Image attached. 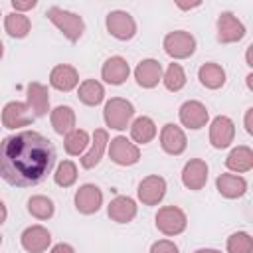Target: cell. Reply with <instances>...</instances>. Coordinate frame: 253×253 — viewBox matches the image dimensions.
<instances>
[{
    "label": "cell",
    "instance_id": "14",
    "mask_svg": "<svg viewBox=\"0 0 253 253\" xmlns=\"http://www.w3.org/2000/svg\"><path fill=\"white\" fill-rule=\"evenodd\" d=\"M160 144L164 148V152L168 154H182L186 150V134L184 130L174 125V123H168L162 126V132H160Z\"/></svg>",
    "mask_w": 253,
    "mask_h": 253
},
{
    "label": "cell",
    "instance_id": "37",
    "mask_svg": "<svg viewBox=\"0 0 253 253\" xmlns=\"http://www.w3.org/2000/svg\"><path fill=\"white\" fill-rule=\"evenodd\" d=\"M253 109H247V113H245V130L249 132V134H253Z\"/></svg>",
    "mask_w": 253,
    "mask_h": 253
},
{
    "label": "cell",
    "instance_id": "35",
    "mask_svg": "<svg viewBox=\"0 0 253 253\" xmlns=\"http://www.w3.org/2000/svg\"><path fill=\"white\" fill-rule=\"evenodd\" d=\"M150 253H178V247H176V243H174V241L160 239V241L152 243Z\"/></svg>",
    "mask_w": 253,
    "mask_h": 253
},
{
    "label": "cell",
    "instance_id": "36",
    "mask_svg": "<svg viewBox=\"0 0 253 253\" xmlns=\"http://www.w3.org/2000/svg\"><path fill=\"white\" fill-rule=\"evenodd\" d=\"M38 2L36 0H28V2H22V0H12V8L16 10V12H24V10H32L34 6H36Z\"/></svg>",
    "mask_w": 253,
    "mask_h": 253
},
{
    "label": "cell",
    "instance_id": "26",
    "mask_svg": "<svg viewBox=\"0 0 253 253\" xmlns=\"http://www.w3.org/2000/svg\"><path fill=\"white\" fill-rule=\"evenodd\" d=\"M200 83L208 89H219L225 83V71L217 63H204L198 71Z\"/></svg>",
    "mask_w": 253,
    "mask_h": 253
},
{
    "label": "cell",
    "instance_id": "21",
    "mask_svg": "<svg viewBox=\"0 0 253 253\" xmlns=\"http://www.w3.org/2000/svg\"><path fill=\"white\" fill-rule=\"evenodd\" d=\"M49 83L51 87H55L57 91H71L77 83H79V75L77 69L71 65H55L49 73Z\"/></svg>",
    "mask_w": 253,
    "mask_h": 253
},
{
    "label": "cell",
    "instance_id": "40",
    "mask_svg": "<svg viewBox=\"0 0 253 253\" xmlns=\"http://www.w3.org/2000/svg\"><path fill=\"white\" fill-rule=\"evenodd\" d=\"M194 253H221V251H217V249H198Z\"/></svg>",
    "mask_w": 253,
    "mask_h": 253
},
{
    "label": "cell",
    "instance_id": "27",
    "mask_svg": "<svg viewBox=\"0 0 253 253\" xmlns=\"http://www.w3.org/2000/svg\"><path fill=\"white\" fill-rule=\"evenodd\" d=\"M130 136L134 142L138 144H146L156 136V125L152 119L148 117H138L134 119V123L130 125Z\"/></svg>",
    "mask_w": 253,
    "mask_h": 253
},
{
    "label": "cell",
    "instance_id": "42",
    "mask_svg": "<svg viewBox=\"0 0 253 253\" xmlns=\"http://www.w3.org/2000/svg\"><path fill=\"white\" fill-rule=\"evenodd\" d=\"M247 65H251V49L247 51Z\"/></svg>",
    "mask_w": 253,
    "mask_h": 253
},
{
    "label": "cell",
    "instance_id": "1",
    "mask_svg": "<svg viewBox=\"0 0 253 253\" xmlns=\"http://www.w3.org/2000/svg\"><path fill=\"white\" fill-rule=\"evenodd\" d=\"M55 164V148L36 130H20L0 140V176L10 186L30 188L45 180Z\"/></svg>",
    "mask_w": 253,
    "mask_h": 253
},
{
    "label": "cell",
    "instance_id": "8",
    "mask_svg": "<svg viewBox=\"0 0 253 253\" xmlns=\"http://www.w3.org/2000/svg\"><path fill=\"white\" fill-rule=\"evenodd\" d=\"M107 30L117 40H130L136 34V24L128 12L115 10V12H109L107 16Z\"/></svg>",
    "mask_w": 253,
    "mask_h": 253
},
{
    "label": "cell",
    "instance_id": "6",
    "mask_svg": "<svg viewBox=\"0 0 253 253\" xmlns=\"http://www.w3.org/2000/svg\"><path fill=\"white\" fill-rule=\"evenodd\" d=\"M109 156L119 166H130V164L138 162L140 150H138L136 144H132L125 136H115L111 140V144H109Z\"/></svg>",
    "mask_w": 253,
    "mask_h": 253
},
{
    "label": "cell",
    "instance_id": "3",
    "mask_svg": "<svg viewBox=\"0 0 253 253\" xmlns=\"http://www.w3.org/2000/svg\"><path fill=\"white\" fill-rule=\"evenodd\" d=\"M132 115H134L132 103L126 101V99H121V97H113V99L105 105V111H103V117H105L107 126L117 128V130L126 128V125L130 123Z\"/></svg>",
    "mask_w": 253,
    "mask_h": 253
},
{
    "label": "cell",
    "instance_id": "5",
    "mask_svg": "<svg viewBox=\"0 0 253 253\" xmlns=\"http://www.w3.org/2000/svg\"><path fill=\"white\" fill-rule=\"evenodd\" d=\"M194 49H196V40L188 32L178 30V32H170L164 38V51L174 59H186L194 53Z\"/></svg>",
    "mask_w": 253,
    "mask_h": 253
},
{
    "label": "cell",
    "instance_id": "19",
    "mask_svg": "<svg viewBox=\"0 0 253 253\" xmlns=\"http://www.w3.org/2000/svg\"><path fill=\"white\" fill-rule=\"evenodd\" d=\"M34 117H43L47 115V109H49V93H47V87L42 85V83H30L28 85V103H26Z\"/></svg>",
    "mask_w": 253,
    "mask_h": 253
},
{
    "label": "cell",
    "instance_id": "20",
    "mask_svg": "<svg viewBox=\"0 0 253 253\" xmlns=\"http://www.w3.org/2000/svg\"><path fill=\"white\" fill-rule=\"evenodd\" d=\"M128 73H130L128 63H126L123 57H119V55L109 57V59L103 63V69H101L103 79H105L107 83H111V85H121V83H125V79L128 77Z\"/></svg>",
    "mask_w": 253,
    "mask_h": 253
},
{
    "label": "cell",
    "instance_id": "13",
    "mask_svg": "<svg viewBox=\"0 0 253 253\" xmlns=\"http://www.w3.org/2000/svg\"><path fill=\"white\" fill-rule=\"evenodd\" d=\"M182 182L188 190H202L208 182V164L200 158H192L186 162L182 170Z\"/></svg>",
    "mask_w": 253,
    "mask_h": 253
},
{
    "label": "cell",
    "instance_id": "10",
    "mask_svg": "<svg viewBox=\"0 0 253 253\" xmlns=\"http://www.w3.org/2000/svg\"><path fill=\"white\" fill-rule=\"evenodd\" d=\"M233 136H235V126H233V121L229 117H215L211 121V126H210V142L213 148H225L233 142Z\"/></svg>",
    "mask_w": 253,
    "mask_h": 253
},
{
    "label": "cell",
    "instance_id": "12",
    "mask_svg": "<svg viewBox=\"0 0 253 253\" xmlns=\"http://www.w3.org/2000/svg\"><path fill=\"white\" fill-rule=\"evenodd\" d=\"M166 194V180L162 176H146L138 184V200L144 206H156Z\"/></svg>",
    "mask_w": 253,
    "mask_h": 253
},
{
    "label": "cell",
    "instance_id": "43",
    "mask_svg": "<svg viewBox=\"0 0 253 253\" xmlns=\"http://www.w3.org/2000/svg\"><path fill=\"white\" fill-rule=\"evenodd\" d=\"M2 53H4V45H2V42H0V57H2Z\"/></svg>",
    "mask_w": 253,
    "mask_h": 253
},
{
    "label": "cell",
    "instance_id": "18",
    "mask_svg": "<svg viewBox=\"0 0 253 253\" xmlns=\"http://www.w3.org/2000/svg\"><path fill=\"white\" fill-rule=\"evenodd\" d=\"M107 213L117 223H128L136 215V204L128 196H117L115 200H111V204L107 208Z\"/></svg>",
    "mask_w": 253,
    "mask_h": 253
},
{
    "label": "cell",
    "instance_id": "38",
    "mask_svg": "<svg viewBox=\"0 0 253 253\" xmlns=\"http://www.w3.org/2000/svg\"><path fill=\"white\" fill-rule=\"evenodd\" d=\"M51 253H75V251H73V247L67 245V243H57V245L51 249Z\"/></svg>",
    "mask_w": 253,
    "mask_h": 253
},
{
    "label": "cell",
    "instance_id": "32",
    "mask_svg": "<svg viewBox=\"0 0 253 253\" xmlns=\"http://www.w3.org/2000/svg\"><path fill=\"white\" fill-rule=\"evenodd\" d=\"M53 180H55L57 186L69 188V186L75 184V180H77V166H75L71 160H63V162L57 166V170H55V174H53Z\"/></svg>",
    "mask_w": 253,
    "mask_h": 253
},
{
    "label": "cell",
    "instance_id": "17",
    "mask_svg": "<svg viewBox=\"0 0 253 253\" xmlns=\"http://www.w3.org/2000/svg\"><path fill=\"white\" fill-rule=\"evenodd\" d=\"M208 109L200 101H186L180 107V121L188 128H202L208 123Z\"/></svg>",
    "mask_w": 253,
    "mask_h": 253
},
{
    "label": "cell",
    "instance_id": "22",
    "mask_svg": "<svg viewBox=\"0 0 253 253\" xmlns=\"http://www.w3.org/2000/svg\"><path fill=\"white\" fill-rule=\"evenodd\" d=\"M215 188L223 198L233 200V198H241L245 194L247 182H245V178L235 176V174H219L215 180Z\"/></svg>",
    "mask_w": 253,
    "mask_h": 253
},
{
    "label": "cell",
    "instance_id": "16",
    "mask_svg": "<svg viewBox=\"0 0 253 253\" xmlns=\"http://www.w3.org/2000/svg\"><path fill=\"white\" fill-rule=\"evenodd\" d=\"M134 79L140 87L152 89L162 79V65L156 59H142L134 69Z\"/></svg>",
    "mask_w": 253,
    "mask_h": 253
},
{
    "label": "cell",
    "instance_id": "31",
    "mask_svg": "<svg viewBox=\"0 0 253 253\" xmlns=\"http://www.w3.org/2000/svg\"><path fill=\"white\" fill-rule=\"evenodd\" d=\"M28 211L38 219H49L53 215V202L45 196H32L28 200Z\"/></svg>",
    "mask_w": 253,
    "mask_h": 253
},
{
    "label": "cell",
    "instance_id": "2",
    "mask_svg": "<svg viewBox=\"0 0 253 253\" xmlns=\"http://www.w3.org/2000/svg\"><path fill=\"white\" fill-rule=\"evenodd\" d=\"M45 16L53 22V26L59 28V32H63V36H65L69 42H77V40L81 38L83 28H85L81 16H77V14H73V12H67V10H61V8H57V6L47 8Z\"/></svg>",
    "mask_w": 253,
    "mask_h": 253
},
{
    "label": "cell",
    "instance_id": "30",
    "mask_svg": "<svg viewBox=\"0 0 253 253\" xmlns=\"http://www.w3.org/2000/svg\"><path fill=\"white\" fill-rule=\"evenodd\" d=\"M87 144H89V134H87V130H79V128H73L71 132H67L65 140H63L65 152L71 156L81 154L87 148Z\"/></svg>",
    "mask_w": 253,
    "mask_h": 253
},
{
    "label": "cell",
    "instance_id": "28",
    "mask_svg": "<svg viewBox=\"0 0 253 253\" xmlns=\"http://www.w3.org/2000/svg\"><path fill=\"white\" fill-rule=\"evenodd\" d=\"M77 95H79V101H81V103H85V105H89V107H95V105H99V103L103 101L105 89H103V85H101L99 81L87 79V81H83V83L79 85Z\"/></svg>",
    "mask_w": 253,
    "mask_h": 253
},
{
    "label": "cell",
    "instance_id": "44",
    "mask_svg": "<svg viewBox=\"0 0 253 253\" xmlns=\"http://www.w3.org/2000/svg\"><path fill=\"white\" fill-rule=\"evenodd\" d=\"M0 243H2V235H0Z\"/></svg>",
    "mask_w": 253,
    "mask_h": 253
},
{
    "label": "cell",
    "instance_id": "29",
    "mask_svg": "<svg viewBox=\"0 0 253 253\" xmlns=\"http://www.w3.org/2000/svg\"><path fill=\"white\" fill-rule=\"evenodd\" d=\"M4 28L8 32V36L12 38H26L32 24H30V18L20 14V12H10L4 20Z\"/></svg>",
    "mask_w": 253,
    "mask_h": 253
},
{
    "label": "cell",
    "instance_id": "4",
    "mask_svg": "<svg viewBox=\"0 0 253 253\" xmlns=\"http://www.w3.org/2000/svg\"><path fill=\"white\" fill-rule=\"evenodd\" d=\"M186 213L176 206H164L156 213V227L164 235H178L186 229Z\"/></svg>",
    "mask_w": 253,
    "mask_h": 253
},
{
    "label": "cell",
    "instance_id": "11",
    "mask_svg": "<svg viewBox=\"0 0 253 253\" xmlns=\"http://www.w3.org/2000/svg\"><path fill=\"white\" fill-rule=\"evenodd\" d=\"M101 204H103V192L95 184H83L75 192V208L85 215L99 211Z\"/></svg>",
    "mask_w": 253,
    "mask_h": 253
},
{
    "label": "cell",
    "instance_id": "33",
    "mask_svg": "<svg viewBox=\"0 0 253 253\" xmlns=\"http://www.w3.org/2000/svg\"><path fill=\"white\" fill-rule=\"evenodd\" d=\"M164 85L168 91H180L186 85V73L180 63H170L164 73Z\"/></svg>",
    "mask_w": 253,
    "mask_h": 253
},
{
    "label": "cell",
    "instance_id": "9",
    "mask_svg": "<svg viewBox=\"0 0 253 253\" xmlns=\"http://www.w3.org/2000/svg\"><path fill=\"white\" fill-rule=\"evenodd\" d=\"M245 36V26L231 12H221L217 18V40L221 43L239 42Z\"/></svg>",
    "mask_w": 253,
    "mask_h": 253
},
{
    "label": "cell",
    "instance_id": "15",
    "mask_svg": "<svg viewBox=\"0 0 253 253\" xmlns=\"http://www.w3.org/2000/svg\"><path fill=\"white\" fill-rule=\"evenodd\" d=\"M49 243H51V235L42 225H32L22 233V247L28 253H42L47 249Z\"/></svg>",
    "mask_w": 253,
    "mask_h": 253
},
{
    "label": "cell",
    "instance_id": "34",
    "mask_svg": "<svg viewBox=\"0 0 253 253\" xmlns=\"http://www.w3.org/2000/svg\"><path fill=\"white\" fill-rule=\"evenodd\" d=\"M229 253H253V239L245 231H237L227 239Z\"/></svg>",
    "mask_w": 253,
    "mask_h": 253
},
{
    "label": "cell",
    "instance_id": "41",
    "mask_svg": "<svg viewBox=\"0 0 253 253\" xmlns=\"http://www.w3.org/2000/svg\"><path fill=\"white\" fill-rule=\"evenodd\" d=\"M247 85L249 89H253V75H247Z\"/></svg>",
    "mask_w": 253,
    "mask_h": 253
},
{
    "label": "cell",
    "instance_id": "7",
    "mask_svg": "<svg viewBox=\"0 0 253 253\" xmlns=\"http://www.w3.org/2000/svg\"><path fill=\"white\" fill-rule=\"evenodd\" d=\"M36 121L32 109L26 105V103H18V101H12L4 107L2 111V125L6 128H20V126H28Z\"/></svg>",
    "mask_w": 253,
    "mask_h": 253
},
{
    "label": "cell",
    "instance_id": "25",
    "mask_svg": "<svg viewBox=\"0 0 253 253\" xmlns=\"http://www.w3.org/2000/svg\"><path fill=\"white\" fill-rule=\"evenodd\" d=\"M225 166L233 172H247L253 168V150L249 146H237L225 158Z\"/></svg>",
    "mask_w": 253,
    "mask_h": 253
},
{
    "label": "cell",
    "instance_id": "23",
    "mask_svg": "<svg viewBox=\"0 0 253 253\" xmlns=\"http://www.w3.org/2000/svg\"><path fill=\"white\" fill-rule=\"evenodd\" d=\"M107 142H109V134H107V130H105V128H97V130L93 132V144H91V150L81 158V166L87 168V170L93 168V166H97L99 160H101V156H103V152H105Z\"/></svg>",
    "mask_w": 253,
    "mask_h": 253
},
{
    "label": "cell",
    "instance_id": "24",
    "mask_svg": "<svg viewBox=\"0 0 253 253\" xmlns=\"http://www.w3.org/2000/svg\"><path fill=\"white\" fill-rule=\"evenodd\" d=\"M51 126L57 134H67L75 126V113L67 105H59L51 111Z\"/></svg>",
    "mask_w": 253,
    "mask_h": 253
},
{
    "label": "cell",
    "instance_id": "39",
    "mask_svg": "<svg viewBox=\"0 0 253 253\" xmlns=\"http://www.w3.org/2000/svg\"><path fill=\"white\" fill-rule=\"evenodd\" d=\"M6 215H8V211H6V206H4V202L0 200V225L6 221Z\"/></svg>",
    "mask_w": 253,
    "mask_h": 253
}]
</instances>
